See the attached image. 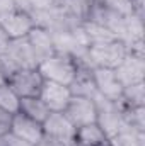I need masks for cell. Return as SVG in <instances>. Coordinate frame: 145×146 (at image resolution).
Returning <instances> with one entry per match:
<instances>
[{"mask_svg": "<svg viewBox=\"0 0 145 146\" xmlns=\"http://www.w3.org/2000/svg\"><path fill=\"white\" fill-rule=\"evenodd\" d=\"M10 37L7 36V33L0 27V54H3V53H7V49H9V44H10Z\"/></svg>", "mask_w": 145, "mask_h": 146, "instance_id": "obj_26", "label": "cell"}, {"mask_svg": "<svg viewBox=\"0 0 145 146\" xmlns=\"http://www.w3.org/2000/svg\"><path fill=\"white\" fill-rule=\"evenodd\" d=\"M58 7L70 19L77 21V22H84L91 15L94 0H58Z\"/></svg>", "mask_w": 145, "mask_h": 146, "instance_id": "obj_16", "label": "cell"}, {"mask_svg": "<svg viewBox=\"0 0 145 146\" xmlns=\"http://www.w3.org/2000/svg\"><path fill=\"white\" fill-rule=\"evenodd\" d=\"M10 133L17 138H21L22 141L29 143V145H36L43 139V124L38 122L34 119L17 112L12 117V126H10Z\"/></svg>", "mask_w": 145, "mask_h": 146, "instance_id": "obj_10", "label": "cell"}, {"mask_svg": "<svg viewBox=\"0 0 145 146\" xmlns=\"http://www.w3.org/2000/svg\"><path fill=\"white\" fill-rule=\"evenodd\" d=\"M73 146H82V145H75V143H73Z\"/></svg>", "mask_w": 145, "mask_h": 146, "instance_id": "obj_30", "label": "cell"}, {"mask_svg": "<svg viewBox=\"0 0 145 146\" xmlns=\"http://www.w3.org/2000/svg\"><path fill=\"white\" fill-rule=\"evenodd\" d=\"M19 7V0H0V14Z\"/></svg>", "mask_w": 145, "mask_h": 146, "instance_id": "obj_27", "label": "cell"}, {"mask_svg": "<svg viewBox=\"0 0 145 146\" xmlns=\"http://www.w3.org/2000/svg\"><path fill=\"white\" fill-rule=\"evenodd\" d=\"M19 112L38 121V122H41V124L50 114L48 107L44 106V102L39 97H22L21 104H19Z\"/></svg>", "mask_w": 145, "mask_h": 146, "instance_id": "obj_18", "label": "cell"}, {"mask_svg": "<svg viewBox=\"0 0 145 146\" xmlns=\"http://www.w3.org/2000/svg\"><path fill=\"white\" fill-rule=\"evenodd\" d=\"M94 3L109 10H114L121 15L133 14V0H94Z\"/></svg>", "mask_w": 145, "mask_h": 146, "instance_id": "obj_23", "label": "cell"}, {"mask_svg": "<svg viewBox=\"0 0 145 146\" xmlns=\"http://www.w3.org/2000/svg\"><path fill=\"white\" fill-rule=\"evenodd\" d=\"M72 90V95H80L87 99H94L97 95L94 80H92V66L79 63V70L73 78V82L68 85Z\"/></svg>", "mask_w": 145, "mask_h": 146, "instance_id": "obj_14", "label": "cell"}, {"mask_svg": "<svg viewBox=\"0 0 145 146\" xmlns=\"http://www.w3.org/2000/svg\"><path fill=\"white\" fill-rule=\"evenodd\" d=\"M63 114L72 121V124L75 127L94 124L96 117H97L94 100L87 99V97H80V95H72V99H70L68 106L65 107Z\"/></svg>", "mask_w": 145, "mask_h": 146, "instance_id": "obj_7", "label": "cell"}, {"mask_svg": "<svg viewBox=\"0 0 145 146\" xmlns=\"http://www.w3.org/2000/svg\"><path fill=\"white\" fill-rule=\"evenodd\" d=\"M7 54L19 70L21 68H38V60L34 56V51L26 37L12 39L9 44Z\"/></svg>", "mask_w": 145, "mask_h": 146, "instance_id": "obj_13", "label": "cell"}, {"mask_svg": "<svg viewBox=\"0 0 145 146\" xmlns=\"http://www.w3.org/2000/svg\"><path fill=\"white\" fill-rule=\"evenodd\" d=\"M109 146H145V133L137 134L133 131L123 129L109 138Z\"/></svg>", "mask_w": 145, "mask_h": 146, "instance_id": "obj_21", "label": "cell"}, {"mask_svg": "<svg viewBox=\"0 0 145 146\" xmlns=\"http://www.w3.org/2000/svg\"><path fill=\"white\" fill-rule=\"evenodd\" d=\"M0 146H33V145H29V143L22 141L21 138L14 136L12 133H7L5 136H2V138H0Z\"/></svg>", "mask_w": 145, "mask_h": 146, "instance_id": "obj_25", "label": "cell"}, {"mask_svg": "<svg viewBox=\"0 0 145 146\" xmlns=\"http://www.w3.org/2000/svg\"><path fill=\"white\" fill-rule=\"evenodd\" d=\"M3 83H7V76H5V73L2 72V68H0V85H3Z\"/></svg>", "mask_w": 145, "mask_h": 146, "instance_id": "obj_29", "label": "cell"}, {"mask_svg": "<svg viewBox=\"0 0 145 146\" xmlns=\"http://www.w3.org/2000/svg\"><path fill=\"white\" fill-rule=\"evenodd\" d=\"M92 80H94V85L99 95L106 97L109 100H118L121 97L123 85L116 78V73L113 68L92 66Z\"/></svg>", "mask_w": 145, "mask_h": 146, "instance_id": "obj_9", "label": "cell"}, {"mask_svg": "<svg viewBox=\"0 0 145 146\" xmlns=\"http://www.w3.org/2000/svg\"><path fill=\"white\" fill-rule=\"evenodd\" d=\"M118 102L123 107H145V82L123 87Z\"/></svg>", "mask_w": 145, "mask_h": 146, "instance_id": "obj_20", "label": "cell"}, {"mask_svg": "<svg viewBox=\"0 0 145 146\" xmlns=\"http://www.w3.org/2000/svg\"><path fill=\"white\" fill-rule=\"evenodd\" d=\"M19 104H21V97L14 92V88L9 83L0 85V109L7 110L10 114H17Z\"/></svg>", "mask_w": 145, "mask_h": 146, "instance_id": "obj_22", "label": "cell"}, {"mask_svg": "<svg viewBox=\"0 0 145 146\" xmlns=\"http://www.w3.org/2000/svg\"><path fill=\"white\" fill-rule=\"evenodd\" d=\"M108 146H109V145H108Z\"/></svg>", "mask_w": 145, "mask_h": 146, "instance_id": "obj_31", "label": "cell"}, {"mask_svg": "<svg viewBox=\"0 0 145 146\" xmlns=\"http://www.w3.org/2000/svg\"><path fill=\"white\" fill-rule=\"evenodd\" d=\"M34 26L36 24H34L31 12H28L22 7H15L12 10L0 14V27L7 33V36L10 39L26 37Z\"/></svg>", "mask_w": 145, "mask_h": 146, "instance_id": "obj_5", "label": "cell"}, {"mask_svg": "<svg viewBox=\"0 0 145 146\" xmlns=\"http://www.w3.org/2000/svg\"><path fill=\"white\" fill-rule=\"evenodd\" d=\"M38 97L44 102L50 112H63L72 99V90L68 85L44 80Z\"/></svg>", "mask_w": 145, "mask_h": 146, "instance_id": "obj_8", "label": "cell"}, {"mask_svg": "<svg viewBox=\"0 0 145 146\" xmlns=\"http://www.w3.org/2000/svg\"><path fill=\"white\" fill-rule=\"evenodd\" d=\"M28 42L31 44L33 51H34V56H36L38 63L50 58L51 54L56 53L55 49V42H53V36L50 31H46L44 27H39V26H34L31 29V33L26 36Z\"/></svg>", "mask_w": 145, "mask_h": 146, "instance_id": "obj_12", "label": "cell"}, {"mask_svg": "<svg viewBox=\"0 0 145 146\" xmlns=\"http://www.w3.org/2000/svg\"><path fill=\"white\" fill-rule=\"evenodd\" d=\"M44 78L38 68H21L14 73L7 83L14 88V92L22 99V97H38L41 92Z\"/></svg>", "mask_w": 145, "mask_h": 146, "instance_id": "obj_6", "label": "cell"}, {"mask_svg": "<svg viewBox=\"0 0 145 146\" xmlns=\"http://www.w3.org/2000/svg\"><path fill=\"white\" fill-rule=\"evenodd\" d=\"M96 110H97V117H96V124L104 131V134L108 138H113L114 134H118L119 131H123V114L118 106L116 100H109L103 95H96L94 99Z\"/></svg>", "mask_w": 145, "mask_h": 146, "instance_id": "obj_2", "label": "cell"}, {"mask_svg": "<svg viewBox=\"0 0 145 146\" xmlns=\"http://www.w3.org/2000/svg\"><path fill=\"white\" fill-rule=\"evenodd\" d=\"M118 106L123 114V129L133 131L137 134L145 133V107H123L119 102Z\"/></svg>", "mask_w": 145, "mask_h": 146, "instance_id": "obj_17", "label": "cell"}, {"mask_svg": "<svg viewBox=\"0 0 145 146\" xmlns=\"http://www.w3.org/2000/svg\"><path fill=\"white\" fill-rule=\"evenodd\" d=\"M12 117H14V114H10V112H7V110H3V109H0V138L5 136L7 133H10Z\"/></svg>", "mask_w": 145, "mask_h": 146, "instance_id": "obj_24", "label": "cell"}, {"mask_svg": "<svg viewBox=\"0 0 145 146\" xmlns=\"http://www.w3.org/2000/svg\"><path fill=\"white\" fill-rule=\"evenodd\" d=\"M34 146H65V145H62V143H56V141H53V139H48V138H44V136H43V139H41L39 143H36Z\"/></svg>", "mask_w": 145, "mask_h": 146, "instance_id": "obj_28", "label": "cell"}, {"mask_svg": "<svg viewBox=\"0 0 145 146\" xmlns=\"http://www.w3.org/2000/svg\"><path fill=\"white\" fill-rule=\"evenodd\" d=\"M77 127L63 112H50L43 121V136L65 146H73Z\"/></svg>", "mask_w": 145, "mask_h": 146, "instance_id": "obj_4", "label": "cell"}, {"mask_svg": "<svg viewBox=\"0 0 145 146\" xmlns=\"http://www.w3.org/2000/svg\"><path fill=\"white\" fill-rule=\"evenodd\" d=\"M114 73L123 87L145 82V60L126 54L121 60V63L114 68Z\"/></svg>", "mask_w": 145, "mask_h": 146, "instance_id": "obj_11", "label": "cell"}, {"mask_svg": "<svg viewBox=\"0 0 145 146\" xmlns=\"http://www.w3.org/2000/svg\"><path fill=\"white\" fill-rule=\"evenodd\" d=\"M79 63L72 56L63 53H55L50 58L38 63V72L48 82H56L63 85H70L77 75Z\"/></svg>", "mask_w": 145, "mask_h": 146, "instance_id": "obj_1", "label": "cell"}, {"mask_svg": "<svg viewBox=\"0 0 145 146\" xmlns=\"http://www.w3.org/2000/svg\"><path fill=\"white\" fill-rule=\"evenodd\" d=\"M89 63L91 66H101V68H116L121 60L126 56V48L121 41L114 39L109 42H101V44H91L89 51Z\"/></svg>", "mask_w": 145, "mask_h": 146, "instance_id": "obj_3", "label": "cell"}, {"mask_svg": "<svg viewBox=\"0 0 145 146\" xmlns=\"http://www.w3.org/2000/svg\"><path fill=\"white\" fill-rule=\"evenodd\" d=\"M82 29H84V34H85L87 41H89V46L91 44L109 42V41L116 39L114 34L109 31L108 27H104L103 24H99L96 21H84L82 22Z\"/></svg>", "mask_w": 145, "mask_h": 146, "instance_id": "obj_19", "label": "cell"}, {"mask_svg": "<svg viewBox=\"0 0 145 146\" xmlns=\"http://www.w3.org/2000/svg\"><path fill=\"white\" fill-rule=\"evenodd\" d=\"M75 145L108 146L109 145V138L104 134V131L94 122V124H87V126L77 127V133H75Z\"/></svg>", "mask_w": 145, "mask_h": 146, "instance_id": "obj_15", "label": "cell"}]
</instances>
